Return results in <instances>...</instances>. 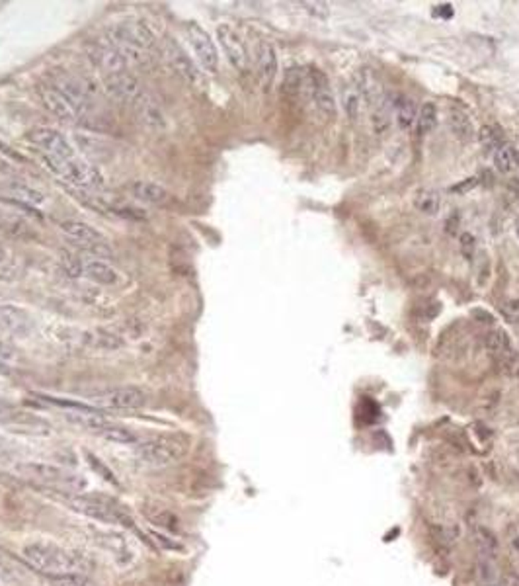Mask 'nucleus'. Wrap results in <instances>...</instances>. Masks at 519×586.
<instances>
[{"label":"nucleus","mask_w":519,"mask_h":586,"mask_svg":"<svg viewBox=\"0 0 519 586\" xmlns=\"http://www.w3.org/2000/svg\"><path fill=\"white\" fill-rule=\"evenodd\" d=\"M24 559L30 567L40 570L47 578L65 575H84L90 569V561L78 551L57 546L51 541H33L24 547Z\"/></svg>","instance_id":"obj_1"},{"label":"nucleus","mask_w":519,"mask_h":586,"mask_svg":"<svg viewBox=\"0 0 519 586\" xmlns=\"http://www.w3.org/2000/svg\"><path fill=\"white\" fill-rule=\"evenodd\" d=\"M107 40L119 49L129 65L143 63L145 53L154 45V33L145 22L125 20L107 30Z\"/></svg>","instance_id":"obj_2"},{"label":"nucleus","mask_w":519,"mask_h":586,"mask_svg":"<svg viewBox=\"0 0 519 586\" xmlns=\"http://www.w3.org/2000/svg\"><path fill=\"white\" fill-rule=\"evenodd\" d=\"M189 442L184 436H156L153 440L141 442L137 446V456L148 467H168L178 464L187 456Z\"/></svg>","instance_id":"obj_3"},{"label":"nucleus","mask_w":519,"mask_h":586,"mask_svg":"<svg viewBox=\"0 0 519 586\" xmlns=\"http://www.w3.org/2000/svg\"><path fill=\"white\" fill-rule=\"evenodd\" d=\"M59 229H61V233H65L81 251L90 254L92 258H112L114 256V251H112L106 236L86 221L61 219L59 221Z\"/></svg>","instance_id":"obj_4"},{"label":"nucleus","mask_w":519,"mask_h":586,"mask_svg":"<svg viewBox=\"0 0 519 586\" xmlns=\"http://www.w3.org/2000/svg\"><path fill=\"white\" fill-rule=\"evenodd\" d=\"M71 508L76 512L84 514L94 520L107 522V524H125L129 526L131 518L122 506L115 502L114 498L104 497V495H76L71 498Z\"/></svg>","instance_id":"obj_5"},{"label":"nucleus","mask_w":519,"mask_h":586,"mask_svg":"<svg viewBox=\"0 0 519 586\" xmlns=\"http://www.w3.org/2000/svg\"><path fill=\"white\" fill-rule=\"evenodd\" d=\"M45 164L49 171H53L66 182H71L78 188H102L104 176L100 174L96 166L84 163L81 159H57V156H45Z\"/></svg>","instance_id":"obj_6"},{"label":"nucleus","mask_w":519,"mask_h":586,"mask_svg":"<svg viewBox=\"0 0 519 586\" xmlns=\"http://www.w3.org/2000/svg\"><path fill=\"white\" fill-rule=\"evenodd\" d=\"M163 55L166 59V65L170 67L172 73H176L182 81L189 82L192 86H199L203 82L202 71L199 67L195 65L194 59L186 53V49L180 45L174 38H166L164 40Z\"/></svg>","instance_id":"obj_7"},{"label":"nucleus","mask_w":519,"mask_h":586,"mask_svg":"<svg viewBox=\"0 0 519 586\" xmlns=\"http://www.w3.org/2000/svg\"><path fill=\"white\" fill-rule=\"evenodd\" d=\"M18 473L24 477V479L35 481V483H43V485H53V487L61 488H78L84 487V481H81L74 475H69L59 467L45 464H22L18 465Z\"/></svg>","instance_id":"obj_8"},{"label":"nucleus","mask_w":519,"mask_h":586,"mask_svg":"<svg viewBox=\"0 0 519 586\" xmlns=\"http://www.w3.org/2000/svg\"><path fill=\"white\" fill-rule=\"evenodd\" d=\"M66 272L71 276L76 277H88L92 282H98L102 285H114L117 282V272L112 264H107V260H100V258H73L69 256L65 262Z\"/></svg>","instance_id":"obj_9"},{"label":"nucleus","mask_w":519,"mask_h":586,"mask_svg":"<svg viewBox=\"0 0 519 586\" xmlns=\"http://www.w3.org/2000/svg\"><path fill=\"white\" fill-rule=\"evenodd\" d=\"M88 57L94 65L106 74V76H114V74L127 73V67L129 63L125 61L119 49L115 47L112 41L104 38V40H94L88 45Z\"/></svg>","instance_id":"obj_10"},{"label":"nucleus","mask_w":519,"mask_h":586,"mask_svg":"<svg viewBox=\"0 0 519 586\" xmlns=\"http://www.w3.org/2000/svg\"><path fill=\"white\" fill-rule=\"evenodd\" d=\"M305 86L313 98V104L318 110V114L326 120H334L336 117V100H334L332 88H330L326 74L318 69H310L305 73Z\"/></svg>","instance_id":"obj_11"},{"label":"nucleus","mask_w":519,"mask_h":586,"mask_svg":"<svg viewBox=\"0 0 519 586\" xmlns=\"http://www.w3.org/2000/svg\"><path fill=\"white\" fill-rule=\"evenodd\" d=\"M53 88H57L66 102L73 106V110L76 112L78 117H84V115L90 112V92L86 88V82L76 79L73 74L66 73H57L53 76V82H51Z\"/></svg>","instance_id":"obj_12"},{"label":"nucleus","mask_w":519,"mask_h":586,"mask_svg":"<svg viewBox=\"0 0 519 586\" xmlns=\"http://www.w3.org/2000/svg\"><path fill=\"white\" fill-rule=\"evenodd\" d=\"M100 408H139L145 405V393L137 387H110L88 395Z\"/></svg>","instance_id":"obj_13"},{"label":"nucleus","mask_w":519,"mask_h":586,"mask_svg":"<svg viewBox=\"0 0 519 586\" xmlns=\"http://www.w3.org/2000/svg\"><path fill=\"white\" fill-rule=\"evenodd\" d=\"M28 141L41 149L45 156H57V159L74 156V149L69 143V139L53 127H33L28 131Z\"/></svg>","instance_id":"obj_14"},{"label":"nucleus","mask_w":519,"mask_h":586,"mask_svg":"<svg viewBox=\"0 0 519 586\" xmlns=\"http://www.w3.org/2000/svg\"><path fill=\"white\" fill-rule=\"evenodd\" d=\"M187 40L192 43L203 69L207 73H217L219 71V51H217V45L211 40V35L199 24H189L187 25Z\"/></svg>","instance_id":"obj_15"},{"label":"nucleus","mask_w":519,"mask_h":586,"mask_svg":"<svg viewBox=\"0 0 519 586\" xmlns=\"http://www.w3.org/2000/svg\"><path fill=\"white\" fill-rule=\"evenodd\" d=\"M106 90L114 100H117L119 104H125V106L129 108L135 106L146 92L143 88V84L139 82L137 76H133L129 73L106 76Z\"/></svg>","instance_id":"obj_16"},{"label":"nucleus","mask_w":519,"mask_h":586,"mask_svg":"<svg viewBox=\"0 0 519 586\" xmlns=\"http://www.w3.org/2000/svg\"><path fill=\"white\" fill-rule=\"evenodd\" d=\"M217 40H219L221 47L231 61V65L235 67L236 71L244 73L248 69V51H246V45L240 40V35L228 24H221L217 28Z\"/></svg>","instance_id":"obj_17"},{"label":"nucleus","mask_w":519,"mask_h":586,"mask_svg":"<svg viewBox=\"0 0 519 586\" xmlns=\"http://www.w3.org/2000/svg\"><path fill=\"white\" fill-rule=\"evenodd\" d=\"M351 81L356 82V86L361 92L363 96V102H366V108L371 112L375 106H379L385 96H387V90L383 86L381 79L379 74L375 73L373 69H359Z\"/></svg>","instance_id":"obj_18"},{"label":"nucleus","mask_w":519,"mask_h":586,"mask_svg":"<svg viewBox=\"0 0 519 586\" xmlns=\"http://www.w3.org/2000/svg\"><path fill=\"white\" fill-rule=\"evenodd\" d=\"M32 328V318L18 305L0 301V333L10 336H24Z\"/></svg>","instance_id":"obj_19"},{"label":"nucleus","mask_w":519,"mask_h":586,"mask_svg":"<svg viewBox=\"0 0 519 586\" xmlns=\"http://www.w3.org/2000/svg\"><path fill=\"white\" fill-rule=\"evenodd\" d=\"M133 112L137 115V122L145 127V130L153 131V133H158L166 127V120H164V114L161 106L156 104L148 92H145V96L139 100L137 104L133 106Z\"/></svg>","instance_id":"obj_20"},{"label":"nucleus","mask_w":519,"mask_h":586,"mask_svg":"<svg viewBox=\"0 0 519 586\" xmlns=\"http://www.w3.org/2000/svg\"><path fill=\"white\" fill-rule=\"evenodd\" d=\"M256 71H258L260 82L262 86L268 90L272 84H274V79L277 74V55L274 45L269 41H258L256 45Z\"/></svg>","instance_id":"obj_21"},{"label":"nucleus","mask_w":519,"mask_h":586,"mask_svg":"<svg viewBox=\"0 0 519 586\" xmlns=\"http://www.w3.org/2000/svg\"><path fill=\"white\" fill-rule=\"evenodd\" d=\"M41 100H43V106L47 108L51 114H55L61 117L63 122H78L81 117L76 115L73 106L66 102L63 94L57 88H53L51 84L49 86H41Z\"/></svg>","instance_id":"obj_22"},{"label":"nucleus","mask_w":519,"mask_h":586,"mask_svg":"<svg viewBox=\"0 0 519 586\" xmlns=\"http://www.w3.org/2000/svg\"><path fill=\"white\" fill-rule=\"evenodd\" d=\"M395 122L400 131H410L418 122V106L414 98L395 94Z\"/></svg>","instance_id":"obj_23"},{"label":"nucleus","mask_w":519,"mask_h":586,"mask_svg":"<svg viewBox=\"0 0 519 586\" xmlns=\"http://www.w3.org/2000/svg\"><path fill=\"white\" fill-rule=\"evenodd\" d=\"M131 194L137 197L139 202L151 205H161L164 202H168V192L166 188H163L156 182H148V180H137L131 184Z\"/></svg>","instance_id":"obj_24"},{"label":"nucleus","mask_w":519,"mask_h":586,"mask_svg":"<svg viewBox=\"0 0 519 586\" xmlns=\"http://www.w3.org/2000/svg\"><path fill=\"white\" fill-rule=\"evenodd\" d=\"M340 96L346 115H348L351 122H357L361 117V114H363V110H366V102H363V96H361L359 88L356 86V82L349 81L348 84H344L340 90Z\"/></svg>","instance_id":"obj_25"},{"label":"nucleus","mask_w":519,"mask_h":586,"mask_svg":"<svg viewBox=\"0 0 519 586\" xmlns=\"http://www.w3.org/2000/svg\"><path fill=\"white\" fill-rule=\"evenodd\" d=\"M447 123H449L451 133H453L457 139H461V141H471V139H474V135H477L471 117H469L467 112H462L461 108H449V112H447Z\"/></svg>","instance_id":"obj_26"},{"label":"nucleus","mask_w":519,"mask_h":586,"mask_svg":"<svg viewBox=\"0 0 519 586\" xmlns=\"http://www.w3.org/2000/svg\"><path fill=\"white\" fill-rule=\"evenodd\" d=\"M392 117H395V96L387 92L381 104L371 110V125L375 135H385L392 125Z\"/></svg>","instance_id":"obj_27"},{"label":"nucleus","mask_w":519,"mask_h":586,"mask_svg":"<svg viewBox=\"0 0 519 586\" xmlns=\"http://www.w3.org/2000/svg\"><path fill=\"white\" fill-rule=\"evenodd\" d=\"M474 546H477V555H484V557L498 561L500 541H498V537L494 536L492 529L484 528V526H477L474 528Z\"/></svg>","instance_id":"obj_28"},{"label":"nucleus","mask_w":519,"mask_h":586,"mask_svg":"<svg viewBox=\"0 0 519 586\" xmlns=\"http://www.w3.org/2000/svg\"><path fill=\"white\" fill-rule=\"evenodd\" d=\"M414 205L424 215H438L439 205H441V195L433 188H420L414 195Z\"/></svg>","instance_id":"obj_29"},{"label":"nucleus","mask_w":519,"mask_h":586,"mask_svg":"<svg viewBox=\"0 0 519 586\" xmlns=\"http://www.w3.org/2000/svg\"><path fill=\"white\" fill-rule=\"evenodd\" d=\"M494 164L496 168L503 172V174L519 171V151L510 145L500 146L494 153Z\"/></svg>","instance_id":"obj_30"},{"label":"nucleus","mask_w":519,"mask_h":586,"mask_svg":"<svg viewBox=\"0 0 519 586\" xmlns=\"http://www.w3.org/2000/svg\"><path fill=\"white\" fill-rule=\"evenodd\" d=\"M102 438H106L107 442H114V444H122V446H139V436L129 428L119 426V424H110L106 430L100 434Z\"/></svg>","instance_id":"obj_31"},{"label":"nucleus","mask_w":519,"mask_h":586,"mask_svg":"<svg viewBox=\"0 0 519 586\" xmlns=\"http://www.w3.org/2000/svg\"><path fill=\"white\" fill-rule=\"evenodd\" d=\"M418 131L422 135H428L436 130L438 125V108L433 102H426L420 110H418Z\"/></svg>","instance_id":"obj_32"},{"label":"nucleus","mask_w":519,"mask_h":586,"mask_svg":"<svg viewBox=\"0 0 519 586\" xmlns=\"http://www.w3.org/2000/svg\"><path fill=\"white\" fill-rule=\"evenodd\" d=\"M8 190L10 194L14 195L16 200H22L24 204L37 205L43 202V194H41L40 190L28 186V184H22V182H10Z\"/></svg>","instance_id":"obj_33"},{"label":"nucleus","mask_w":519,"mask_h":586,"mask_svg":"<svg viewBox=\"0 0 519 586\" xmlns=\"http://www.w3.org/2000/svg\"><path fill=\"white\" fill-rule=\"evenodd\" d=\"M479 139L482 145L490 149V151H498L500 146H503V131L498 125H484L479 131Z\"/></svg>","instance_id":"obj_34"},{"label":"nucleus","mask_w":519,"mask_h":586,"mask_svg":"<svg viewBox=\"0 0 519 586\" xmlns=\"http://www.w3.org/2000/svg\"><path fill=\"white\" fill-rule=\"evenodd\" d=\"M146 516L151 518V522H154V524H161V526H164L166 529H178V518L176 516H172L168 510H154V514H148L146 512Z\"/></svg>","instance_id":"obj_35"},{"label":"nucleus","mask_w":519,"mask_h":586,"mask_svg":"<svg viewBox=\"0 0 519 586\" xmlns=\"http://www.w3.org/2000/svg\"><path fill=\"white\" fill-rule=\"evenodd\" d=\"M53 586H94L84 575H65V577L49 578Z\"/></svg>","instance_id":"obj_36"},{"label":"nucleus","mask_w":519,"mask_h":586,"mask_svg":"<svg viewBox=\"0 0 519 586\" xmlns=\"http://www.w3.org/2000/svg\"><path fill=\"white\" fill-rule=\"evenodd\" d=\"M474 246H477V239H474L471 233H462L461 239H459V251H461V254L467 260H472V256H474Z\"/></svg>","instance_id":"obj_37"},{"label":"nucleus","mask_w":519,"mask_h":586,"mask_svg":"<svg viewBox=\"0 0 519 586\" xmlns=\"http://www.w3.org/2000/svg\"><path fill=\"white\" fill-rule=\"evenodd\" d=\"M14 456V449L10 448V444L4 438H0V461H10Z\"/></svg>","instance_id":"obj_38"},{"label":"nucleus","mask_w":519,"mask_h":586,"mask_svg":"<svg viewBox=\"0 0 519 586\" xmlns=\"http://www.w3.org/2000/svg\"><path fill=\"white\" fill-rule=\"evenodd\" d=\"M90 465H94V467H96L98 471L104 473V479H110V481H112V483H114V485H117V481H115V477H114V475H112V471H110V469H106L104 465L100 464V461H98L96 457L90 456Z\"/></svg>","instance_id":"obj_39"},{"label":"nucleus","mask_w":519,"mask_h":586,"mask_svg":"<svg viewBox=\"0 0 519 586\" xmlns=\"http://www.w3.org/2000/svg\"><path fill=\"white\" fill-rule=\"evenodd\" d=\"M305 6H310V12H315V14L328 16V8H326L325 2H305Z\"/></svg>","instance_id":"obj_40"},{"label":"nucleus","mask_w":519,"mask_h":586,"mask_svg":"<svg viewBox=\"0 0 519 586\" xmlns=\"http://www.w3.org/2000/svg\"><path fill=\"white\" fill-rule=\"evenodd\" d=\"M0 172H2V174H6V172H12V166H10V164L6 163L4 159H0Z\"/></svg>","instance_id":"obj_41"},{"label":"nucleus","mask_w":519,"mask_h":586,"mask_svg":"<svg viewBox=\"0 0 519 586\" xmlns=\"http://www.w3.org/2000/svg\"><path fill=\"white\" fill-rule=\"evenodd\" d=\"M4 258H6V248H4V246L0 244V262L4 260Z\"/></svg>","instance_id":"obj_42"},{"label":"nucleus","mask_w":519,"mask_h":586,"mask_svg":"<svg viewBox=\"0 0 519 586\" xmlns=\"http://www.w3.org/2000/svg\"><path fill=\"white\" fill-rule=\"evenodd\" d=\"M6 372H8V367H6V364L0 360V374H6Z\"/></svg>","instance_id":"obj_43"},{"label":"nucleus","mask_w":519,"mask_h":586,"mask_svg":"<svg viewBox=\"0 0 519 586\" xmlns=\"http://www.w3.org/2000/svg\"><path fill=\"white\" fill-rule=\"evenodd\" d=\"M515 235L519 236V217H518V219H515Z\"/></svg>","instance_id":"obj_44"}]
</instances>
